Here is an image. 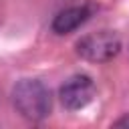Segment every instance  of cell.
<instances>
[{"label":"cell","mask_w":129,"mask_h":129,"mask_svg":"<svg viewBox=\"0 0 129 129\" xmlns=\"http://www.w3.org/2000/svg\"><path fill=\"white\" fill-rule=\"evenodd\" d=\"M93 6L91 4H81V6H71V8H64L60 10L52 22H50V28L54 34H69V32H75L77 28H81L91 16H93Z\"/></svg>","instance_id":"277c9868"},{"label":"cell","mask_w":129,"mask_h":129,"mask_svg":"<svg viewBox=\"0 0 129 129\" xmlns=\"http://www.w3.org/2000/svg\"><path fill=\"white\" fill-rule=\"evenodd\" d=\"M75 52L89 62H109L121 52V36L115 30H97L75 42Z\"/></svg>","instance_id":"7a4b0ae2"},{"label":"cell","mask_w":129,"mask_h":129,"mask_svg":"<svg viewBox=\"0 0 129 129\" xmlns=\"http://www.w3.org/2000/svg\"><path fill=\"white\" fill-rule=\"evenodd\" d=\"M113 127H129V113H125L123 117H119L117 121H113Z\"/></svg>","instance_id":"5b68a950"},{"label":"cell","mask_w":129,"mask_h":129,"mask_svg":"<svg viewBox=\"0 0 129 129\" xmlns=\"http://www.w3.org/2000/svg\"><path fill=\"white\" fill-rule=\"evenodd\" d=\"M95 95H97V87H95V83H93V79L89 75H73L58 89L60 105L67 111L85 109L87 105L93 103Z\"/></svg>","instance_id":"3957f363"},{"label":"cell","mask_w":129,"mask_h":129,"mask_svg":"<svg viewBox=\"0 0 129 129\" xmlns=\"http://www.w3.org/2000/svg\"><path fill=\"white\" fill-rule=\"evenodd\" d=\"M12 107L26 121H44L52 111L50 89L38 79H20L10 91Z\"/></svg>","instance_id":"6da1fadb"}]
</instances>
